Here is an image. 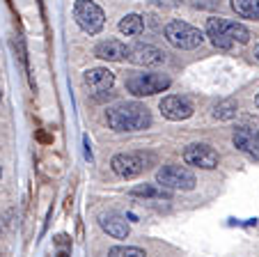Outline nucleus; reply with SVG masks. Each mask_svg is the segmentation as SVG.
<instances>
[{
    "instance_id": "1",
    "label": "nucleus",
    "mask_w": 259,
    "mask_h": 257,
    "mask_svg": "<svg viewBox=\"0 0 259 257\" xmlns=\"http://www.w3.org/2000/svg\"><path fill=\"white\" fill-rule=\"evenodd\" d=\"M106 120L113 131H145L152 124V113L138 101H126L108 108Z\"/></svg>"
},
{
    "instance_id": "2",
    "label": "nucleus",
    "mask_w": 259,
    "mask_h": 257,
    "mask_svg": "<svg viewBox=\"0 0 259 257\" xmlns=\"http://www.w3.org/2000/svg\"><path fill=\"white\" fill-rule=\"evenodd\" d=\"M206 34L218 51H232L234 44H248L250 42V30L239 21L227 19H209L206 21Z\"/></svg>"
},
{
    "instance_id": "3",
    "label": "nucleus",
    "mask_w": 259,
    "mask_h": 257,
    "mask_svg": "<svg viewBox=\"0 0 259 257\" xmlns=\"http://www.w3.org/2000/svg\"><path fill=\"white\" fill-rule=\"evenodd\" d=\"M163 34L175 49L181 51H193L197 46H202V42H204L202 30L193 28L191 23H184V21H170L165 25V30H163Z\"/></svg>"
},
{
    "instance_id": "4",
    "label": "nucleus",
    "mask_w": 259,
    "mask_h": 257,
    "mask_svg": "<svg viewBox=\"0 0 259 257\" xmlns=\"http://www.w3.org/2000/svg\"><path fill=\"white\" fill-rule=\"evenodd\" d=\"M73 19L78 28L88 34H99L106 25V14L94 0H76L73 3Z\"/></svg>"
},
{
    "instance_id": "5",
    "label": "nucleus",
    "mask_w": 259,
    "mask_h": 257,
    "mask_svg": "<svg viewBox=\"0 0 259 257\" xmlns=\"http://www.w3.org/2000/svg\"><path fill=\"white\" fill-rule=\"evenodd\" d=\"M156 181L167 191H193L197 184L195 175L184 165H163L156 172Z\"/></svg>"
},
{
    "instance_id": "6",
    "label": "nucleus",
    "mask_w": 259,
    "mask_h": 257,
    "mask_svg": "<svg viewBox=\"0 0 259 257\" xmlns=\"http://www.w3.org/2000/svg\"><path fill=\"white\" fill-rule=\"evenodd\" d=\"M170 78L165 74H136L126 81V90L133 97H152L170 88Z\"/></svg>"
},
{
    "instance_id": "7",
    "label": "nucleus",
    "mask_w": 259,
    "mask_h": 257,
    "mask_svg": "<svg viewBox=\"0 0 259 257\" xmlns=\"http://www.w3.org/2000/svg\"><path fill=\"white\" fill-rule=\"evenodd\" d=\"M184 161L186 165H195V168L202 170H213L218 168V152L211 145H204V142H193L184 150Z\"/></svg>"
},
{
    "instance_id": "8",
    "label": "nucleus",
    "mask_w": 259,
    "mask_h": 257,
    "mask_svg": "<svg viewBox=\"0 0 259 257\" xmlns=\"http://www.w3.org/2000/svg\"><path fill=\"white\" fill-rule=\"evenodd\" d=\"M158 108H161V115L165 117V120H170V122H184V120H188V117L195 113L191 99L179 97V94L163 97L161 103H158Z\"/></svg>"
},
{
    "instance_id": "9",
    "label": "nucleus",
    "mask_w": 259,
    "mask_h": 257,
    "mask_svg": "<svg viewBox=\"0 0 259 257\" xmlns=\"http://www.w3.org/2000/svg\"><path fill=\"white\" fill-rule=\"evenodd\" d=\"M110 168H113L115 175H119L122 179H133L147 168L142 154H115L110 161Z\"/></svg>"
},
{
    "instance_id": "10",
    "label": "nucleus",
    "mask_w": 259,
    "mask_h": 257,
    "mask_svg": "<svg viewBox=\"0 0 259 257\" xmlns=\"http://www.w3.org/2000/svg\"><path fill=\"white\" fill-rule=\"evenodd\" d=\"M234 147L243 154H248L250 159H259V129L254 126H236L234 129Z\"/></svg>"
},
{
    "instance_id": "11",
    "label": "nucleus",
    "mask_w": 259,
    "mask_h": 257,
    "mask_svg": "<svg viewBox=\"0 0 259 257\" xmlns=\"http://www.w3.org/2000/svg\"><path fill=\"white\" fill-rule=\"evenodd\" d=\"M128 60L133 64H140V67H156V64H163L165 62V53L161 49L152 44H136L128 49Z\"/></svg>"
},
{
    "instance_id": "12",
    "label": "nucleus",
    "mask_w": 259,
    "mask_h": 257,
    "mask_svg": "<svg viewBox=\"0 0 259 257\" xmlns=\"http://www.w3.org/2000/svg\"><path fill=\"white\" fill-rule=\"evenodd\" d=\"M94 55L101 60H108V62H122V60H126L128 49L119 39H106V42H99L94 46Z\"/></svg>"
},
{
    "instance_id": "13",
    "label": "nucleus",
    "mask_w": 259,
    "mask_h": 257,
    "mask_svg": "<svg viewBox=\"0 0 259 257\" xmlns=\"http://www.w3.org/2000/svg\"><path fill=\"white\" fill-rule=\"evenodd\" d=\"M85 83L94 92H106V90H110L115 85V74L106 67L90 69V71H85Z\"/></svg>"
},
{
    "instance_id": "14",
    "label": "nucleus",
    "mask_w": 259,
    "mask_h": 257,
    "mask_svg": "<svg viewBox=\"0 0 259 257\" xmlns=\"http://www.w3.org/2000/svg\"><path fill=\"white\" fill-rule=\"evenodd\" d=\"M99 225H101L103 230H106L110 237L115 239H126L128 237V223L124 216H119V213L110 211V213H101L99 216Z\"/></svg>"
},
{
    "instance_id": "15",
    "label": "nucleus",
    "mask_w": 259,
    "mask_h": 257,
    "mask_svg": "<svg viewBox=\"0 0 259 257\" xmlns=\"http://www.w3.org/2000/svg\"><path fill=\"white\" fill-rule=\"evenodd\" d=\"M119 32L126 34V37H140L145 32V21L140 14H126L119 21Z\"/></svg>"
},
{
    "instance_id": "16",
    "label": "nucleus",
    "mask_w": 259,
    "mask_h": 257,
    "mask_svg": "<svg viewBox=\"0 0 259 257\" xmlns=\"http://www.w3.org/2000/svg\"><path fill=\"white\" fill-rule=\"evenodd\" d=\"M232 7L243 19L259 21V0H232Z\"/></svg>"
},
{
    "instance_id": "17",
    "label": "nucleus",
    "mask_w": 259,
    "mask_h": 257,
    "mask_svg": "<svg viewBox=\"0 0 259 257\" xmlns=\"http://www.w3.org/2000/svg\"><path fill=\"white\" fill-rule=\"evenodd\" d=\"M236 113H239V106H236V101H232V99H225V101L215 103V108H213V117L220 122L234 120Z\"/></svg>"
},
{
    "instance_id": "18",
    "label": "nucleus",
    "mask_w": 259,
    "mask_h": 257,
    "mask_svg": "<svg viewBox=\"0 0 259 257\" xmlns=\"http://www.w3.org/2000/svg\"><path fill=\"white\" fill-rule=\"evenodd\" d=\"M131 195L133 198H163V200H167L170 198V191L156 189V186H152V184H140V186H136V189H131Z\"/></svg>"
},
{
    "instance_id": "19",
    "label": "nucleus",
    "mask_w": 259,
    "mask_h": 257,
    "mask_svg": "<svg viewBox=\"0 0 259 257\" xmlns=\"http://www.w3.org/2000/svg\"><path fill=\"white\" fill-rule=\"evenodd\" d=\"M108 257H147L142 248L136 246H115L108 250Z\"/></svg>"
},
{
    "instance_id": "20",
    "label": "nucleus",
    "mask_w": 259,
    "mask_h": 257,
    "mask_svg": "<svg viewBox=\"0 0 259 257\" xmlns=\"http://www.w3.org/2000/svg\"><path fill=\"white\" fill-rule=\"evenodd\" d=\"M83 145H85V159H88L90 163H92V161H94V156H92V150H90V147H92V145H90V138H88V136L83 138Z\"/></svg>"
},
{
    "instance_id": "21",
    "label": "nucleus",
    "mask_w": 259,
    "mask_h": 257,
    "mask_svg": "<svg viewBox=\"0 0 259 257\" xmlns=\"http://www.w3.org/2000/svg\"><path fill=\"white\" fill-rule=\"evenodd\" d=\"M252 58H254V62L259 64V42L254 44V49H252Z\"/></svg>"
},
{
    "instance_id": "22",
    "label": "nucleus",
    "mask_w": 259,
    "mask_h": 257,
    "mask_svg": "<svg viewBox=\"0 0 259 257\" xmlns=\"http://www.w3.org/2000/svg\"><path fill=\"white\" fill-rule=\"evenodd\" d=\"M254 106H257V111H259V94L254 97Z\"/></svg>"
},
{
    "instance_id": "23",
    "label": "nucleus",
    "mask_w": 259,
    "mask_h": 257,
    "mask_svg": "<svg viewBox=\"0 0 259 257\" xmlns=\"http://www.w3.org/2000/svg\"><path fill=\"white\" fill-rule=\"evenodd\" d=\"M0 237H3V228H0Z\"/></svg>"
},
{
    "instance_id": "24",
    "label": "nucleus",
    "mask_w": 259,
    "mask_h": 257,
    "mask_svg": "<svg viewBox=\"0 0 259 257\" xmlns=\"http://www.w3.org/2000/svg\"><path fill=\"white\" fill-rule=\"evenodd\" d=\"M0 99H3V90H0Z\"/></svg>"
},
{
    "instance_id": "25",
    "label": "nucleus",
    "mask_w": 259,
    "mask_h": 257,
    "mask_svg": "<svg viewBox=\"0 0 259 257\" xmlns=\"http://www.w3.org/2000/svg\"><path fill=\"white\" fill-rule=\"evenodd\" d=\"M0 177H3V168H0Z\"/></svg>"
},
{
    "instance_id": "26",
    "label": "nucleus",
    "mask_w": 259,
    "mask_h": 257,
    "mask_svg": "<svg viewBox=\"0 0 259 257\" xmlns=\"http://www.w3.org/2000/svg\"><path fill=\"white\" fill-rule=\"evenodd\" d=\"M60 257H67V255H64V252H62V255H60Z\"/></svg>"
}]
</instances>
